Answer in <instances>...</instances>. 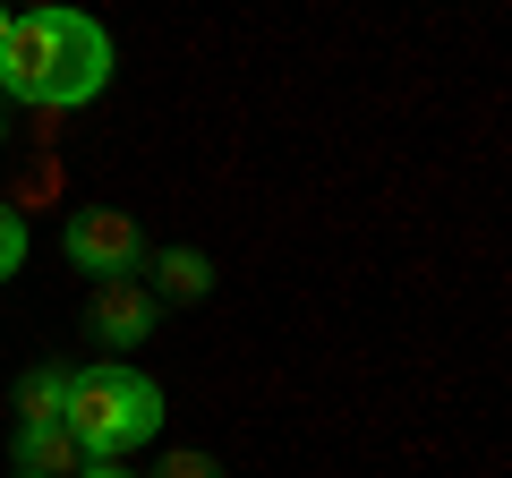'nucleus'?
<instances>
[{
    "label": "nucleus",
    "instance_id": "12",
    "mask_svg": "<svg viewBox=\"0 0 512 478\" xmlns=\"http://www.w3.org/2000/svg\"><path fill=\"white\" fill-rule=\"evenodd\" d=\"M0 146H9V111H0Z\"/></svg>",
    "mask_w": 512,
    "mask_h": 478
},
{
    "label": "nucleus",
    "instance_id": "1",
    "mask_svg": "<svg viewBox=\"0 0 512 478\" xmlns=\"http://www.w3.org/2000/svg\"><path fill=\"white\" fill-rule=\"evenodd\" d=\"M111 35L69 9V0H43L18 9L9 35H0V103H35V111H77L111 86Z\"/></svg>",
    "mask_w": 512,
    "mask_h": 478
},
{
    "label": "nucleus",
    "instance_id": "4",
    "mask_svg": "<svg viewBox=\"0 0 512 478\" xmlns=\"http://www.w3.org/2000/svg\"><path fill=\"white\" fill-rule=\"evenodd\" d=\"M154 325H163V299L146 291V282H94V299H86V333L120 359V350H137V342H154Z\"/></svg>",
    "mask_w": 512,
    "mask_h": 478
},
{
    "label": "nucleus",
    "instance_id": "3",
    "mask_svg": "<svg viewBox=\"0 0 512 478\" xmlns=\"http://www.w3.org/2000/svg\"><path fill=\"white\" fill-rule=\"evenodd\" d=\"M60 248H69L77 274L94 282H128V274H146V231H137V214H120V205H77L69 231H60Z\"/></svg>",
    "mask_w": 512,
    "mask_h": 478
},
{
    "label": "nucleus",
    "instance_id": "8",
    "mask_svg": "<svg viewBox=\"0 0 512 478\" xmlns=\"http://www.w3.org/2000/svg\"><path fill=\"white\" fill-rule=\"evenodd\" d=\"M26 265V222H18V205H0V282Z\"/></svg>",
    "mask_w": 512,
    "mask_h": 478
},
{
    "label": "nucleus",
    "instance_id": "13",
    "mask_svg": "<svg viewBox=\"0 0 512 478\" xmlns=\"http://www.w3.org/2000/svg\"><path fill=\"white\" fill-rule=\"evenodd\" d=\"M18 478H26V470H18Z\"/></svg>",
    "mask_w": 512,
    "mask_h": 478
},
{
    "label": "nucleus",
    "instance_id": "5",
    "mask_svg": "<svg viewBox=\"0 0 512 478\" xmlns=\"http://www.w3.org/2000/svg\"><path fill=\"white\" fill-rule=\"evenodd\" d=\"M9 461H18L26 478H77L86 470V453H77V436L60 419H26L18 436H9Z\"/></svg>",
    "mask_w": 512,
    "mask_h": 478
},
{
    "label": "nucleus",
    "instance_id": "10",
    "mask_svg": "<svg viewBox=\"0 0 512 478\" xmlns=\"http://www.w3.org/2000/svg\"><path fill=\"white\" fill-rule=\"evenodd\" d=\"M77 478H137V470H120V461H86Z\"/></svg>",
    "mask_w": 512,
    "mask_h": 478
},
{
    "label": "nucleus",
    "instance_id": "9",
    "mask_svg": "<svg viewBox=\"0 0 512 478\" xmlns=\"http://www.w3.org/2000/svg\"><path fill=\"white\" fill-rule=\"evenodd\" d=\"M154 478H222V461L214 453H163V470Z\"/></svg>",
    "mask_w": 512,
    "mask_h": 478
},
{
    "label": "nucleus",
    "instance_id": "11",
    "mask_svg": "<svg viewBox=\"0 0 512 478\" xmlns=\"http://www.w3.org/2000/svg\"><path fill=\"white\" fill-rule=\"evenodd\" d=\"M9 18H18V9H9V0H0V35H9Z\"/></svg>",
    "mask_w": 512,
    "mask_h": 478
},
{
    "label": "nucleus",
    "instance_id": "6",
    "mask_svg": "<svg viewBox=\"0 0 512 478\" xmlns=\"http://www.w3.org/2000/svg\"><path fill=\"white\" fill-rule=\"evenodd\" d=\"M60 402H69V368H52V359H35V368L9 385V410H18V427H26V419H60Z\"/></svg>",
    "mask_w": 512,
    "mask_h": 478
},
{
    "label": "nucleus",
    "instance_id": "2",
    "mask_svg": "<svg viewBox=\"0 0 512 478\" xmlns=\"http://www.w3.org/2000/svg\"><path fill=\"white\" fill-rule=\"evenodd\" d=\"M60 427L77 436L86 461H120L137 444L163 436V385L128 359H94V368H69V402H60Z\"/></svg>",
    "mask_w": 512,
    "mask_h": 478
},
{
    "label": "nucleus",
    "instance_id": "7",
    "mask_svg": "<svg viewBox=\"0 0 512 478\" xmlns=\"http://www.w3.org/2000/svg\"><path fill=\"white\" fill-rule=\"evenodd\" d=\"M146 265H154V282H163L154 299H205L214 291V257H205V248H163V257H146Z\"/></svg>",
    "mask_w": 512,
    "mask_h": 478
}]
</instances>
